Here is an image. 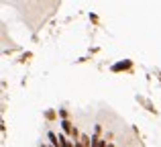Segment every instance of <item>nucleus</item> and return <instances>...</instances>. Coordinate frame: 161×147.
Wrapping results in <instances>:
<instances>
[{
  "mask_svg": "<svg viewBox=\"0 0 161 147\" xmlns=\"http://www.w3.org/2000/svg\"><path fill=\"white\" fill-rule=\"evenodd\" d=\"M61 129H63V135H67V137H71L74 131H75V127L71 125V121H61Z\"/></svg>",
  "mask_w": 161,
  "mask_h": 147,
  "instance_id": "f257e3e1",
  "label": "nucleus"
},
{
  "mask_svg": "<svg viewBox=\"0 0 161 147\" xmlns=\"http://www.w3.org/2000/svg\"><path fill=\"white\" fill-rule=\"evenodd\" d=\"M45 116H47L49 121H53L55 119V110H47V112H45Z\"/></svg>",
  "mask_w": 161,
  "mask_h": 147,
  "instance_id": "20e7f679",
  "label": "nucleus"
},
{
  "mask_svg": "<svg viewBox=\"0 0 161 147\" xmlns=\"http://www.w3.org/2000/svg\"><path fill=\"white\" fill-rule=\"evenodd\" d=\"M59 116H61L63 121H67V110H63V108H61V110H59Z\"/></svg>",
  "mask_w": 161,
  "mask_h": 147,
  "instance_id": "39448f33",
  "label": "nucleus"
},
{
  "mask_svg": "<svg viewBox=\"0 0 161 147\" xmlns=\"http://www.w3.org/2000/svg\"><path fill=\"white\" fill-rule=\"evenodd\" d=\"M47 137H49V141H51V147H61V139H59L55 133H49Z\"/></svg>",
  "mask_w": 161,
  "mask_h": 147,
  "instance_id": "7ed1b4c3",
  "label": "nucleus"
},
{
  "mask_svg": "<svg viewBox=\"0 0 161 147\" xmlns=\"http://www.w3.org/2000/svg\"><path fill=\"white\" fill-rule=\"evenodd\" d=\"M125 70H130V61H118V64L112 65V72H125Z\"/></svg>",
  "mask_w": 161,
  "mask_h": 147,
  "instance_id": "f03ea898",
  "label": "nucleus"
},
{
  "mask_svg": "<svg viewBox=\"0 0 161 147\" xmlns=\"http://www.w3.org/2000/svg\"><path fill=\"white\" fill-rule=\"evenodd\" d=\"M41 147H49V145H41Z\"/></svg>",
  "mask_w": 161,
  "mask_h": 147,
  "instance_id": "423d86ee",
  "label": "nucleus"
}]
</instances>
